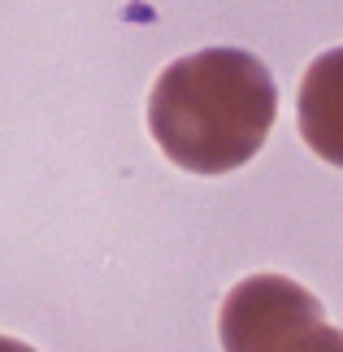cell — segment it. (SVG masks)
Masks as SVG:
<instances>
[{"instance_id": "cell-3", "label": "cell", "mask_w": 343, "mask_h": 352, "mask_svg": "<svg viewBox=\"0 0 343 352\" xmlns=\"http://www.w3.org/2000/svg\"><path fill=\"white\" fill-rule=\"evenodd\" d=\"M265 352H343V331L326 327V318H313Z\"/></svg>"}, {"instance_id": "cell-2", "label": "cell", "mask_w": 343, "mask_h": 352, "mask_svg": "<svg viewBox=\"0 0 343 352\" xmlns=\"http://www.w3.org/2000/svg\"><path fill=\"white\" fill-rule=\"evenodd\" d=\"M300 135L331 166H343V48L309 61L300 78Z\"/></svg>"}, {"instance_id": "cell-4", "label": "cell", "mask_w": 343, "mask_h": 352, "mask_svg": "<svg viewBox=\"0 0 343 352\" xmlns=\"http://www.w3.org/2000/svg\"><path fill=\"white\" fill-rule=\"evenodd\" d=\"M0 352H35V348H26L18 340H9V335H0Z\"/></svg>"}, {"instance_id": "cell-1", "label": "cell", "mask_w": 343, "mask_h": 352, "mask_svg": "<svg viewBox=\"0 0 343 352\" xmlns=\"http://www.w3.org/2000/svg\"><path fill=\"white\" fill-rule=\"evenodd\" d=\"M278 118V87L243 48H204L161 70L148 96V131L174 166L230 174L261 153Z\"/></svg>"}]
</instances>
